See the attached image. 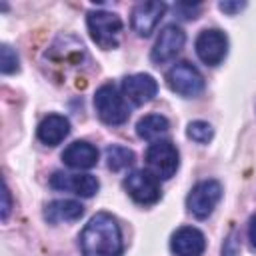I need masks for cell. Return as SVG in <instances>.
<instances>
[{
  "label": "cell",
  "mask_w": 256,
  "mask_h": 256,
  "mask_svg": "<svg viewBox=\"0 0 256 256\" xmlns=\"http://www.w3.org/2000/svg\"><path fill=\"white\" fill-rule=\"evenodd\" d=\"M80 248L82 256H120L124 244L118 222L106 212L94 214L80 234Z\"/></svg>",
  "instance_id": "1"
},
{
  "label": "cell",
  "mask_w": 256,
  "mask_h": 256,
  "mask_svg": "<svg viewBox=\"0 0 256 256\" xmlns=\"http://www.w3.org/2000/svg\"><path fill=\"white\" fill-rule=\"evenodd\" d=\"M88 24V32L92 36V40L104 48V50H112L120 44V34H122V20L118 14L114 12H106V10H96V12H88L86 18Z\"/></svg>",
  "instance_id": "2"
},
{
  "label": "cell",
  "mask_w": 256,
  "mask_h": 256,
  "mask_svg": "<svg viewBox=\"0 0 256 256\" xmlns=\"http://www.w3.org/2000/svg\"><path fill=\"white\" fill-rule=\"evenodd\" d=\"M94 108L98 118L108 126L124 124L130 116L128 106L124 102V96L116 90L114 84H104L94 94Z\"/></svg>",
  "instance_id": "3"
},
{
  "label": "cell",
  "mask_w": 256,
  "mask_h": 256,
  "mask_svg": "<svg viewBox=\"0 0 256 256\" xmlns=\"http://www.w3.org/2000/svg\"><path fill=\"white\" fill-rule=\"evenodd\" d=\"M146 164L158 180H168L178 170V150L170 140H156L146 150Z\"/></svg>",
  "instance_id": "4"
},
{
  "label": "cell",
  "mask_w": 256,
  "mask_h": 256,
  "mask_svg": "<svg viewBox=\"0 0 256 256\" xmlns=\"http://www.w3.org/2000/svg\"><path fill=\"white\" fill-rule=\"evenodd\" d=\"M166 82H168L172 92H176L180 96H186V98L198 96L204 90V78H202L200 70L196 66H192L190 62L174 64L166 72Z\"/></svg>",
  "instance_id": "5"
},
{
  "label": "cell",
  "mask_w": 256,
  "mask_h": 256,
  "mask_svg": "<svg viewBox=\"0 0 256 256\" xmlns=\"http://www.w3.org/2000/svg\"><path fill=\"white\" fill-rule=\"evenodd\" d=\"M124 190L138 204H154L160 200V182L150 170H134L124 178Z\"/></svg>",
  "instance_id": "6"
},
{
  "label": "cell",
  "mask_w": 256,
  "mask_h": 256,
  "mask_svg": "<svg viewBox=\"0 0 256 256\" xmlns=\"http://www.w3.org/2000/svg\"><path fill=\"white\" fill-rule=\"evenodd\" d=\"M220 198H222L220 182H216V180H202V182H198L190 190V194L186 198V206H188V210L196 218H206L216 208Z\"/></svg>",
  "instance_id": "7"
},
{
  "label": "cell",
  "mask_w": 256,
  "mask_h": 256,
  "mask_svg": "<svg viewBox=\"0 0 256 256\" xmlns=\"http://www.w3.org/2000/svg\"><path fill=\"white\" fill-rule=\"evenodd\" d=\"M196 54L206 66H218L228 52V38L224 32L210 28L202 30L196 38Z\"/></svg>",
  "instance_id": "8"
},
{
  "label": "cell",
  "mask_w": 256,
  "mask_h": 256,
  "mask_svg": "<svg viewBox=\"0 0 256 256\" xmlns=\"http://www.w3.org/2000/svg\"><path fill=\"white\" fill-rule=\"evenodd\" d=\"M50 186L54 190L72 192L82 198H90L98 192L100 182L92 174H66V172H54L50 178Z\"/></svg>",
  "instance_id": "9"
},
{
  "label": "cell",
  "mask_w": 256,
  "mask_h": 256,
  "mask_svg": "<svg viewBox=\"0 0 256 256\" xmlns=\"http://www.w3.org/2000/svg\"><path fill=\"white\" fill-rule=\"evenodd\" d=\"M184 32L182 28H178L176 24H168L160 30L158 38H156V44L152 48V62L156 64H164V62H170L172 58H176V54L182 50L184 46Z\"/></svg>",
  "instance_id": "10"
},
{
  "label": "cell",
  "mask_w": 256,
  "mask_h": 256,
  "mask_svg": "<svg viewBox=\"0 0 256 256\" xmlns=\"http://www.w3.org/2000/svg\"><path fill=\"white\" fill-rule=\"evenodd\" d=\"M158 92V84L150 74H132L122 80V94L134 106L150 102Z\"/></svg>",
  "instance_id": "11"
},
{
  "label": "cell",
  "mask_w": 256,
  "mask_h": 256,
  "mask_svg": "<svg viewBox=\"0 0 256 256\" xmlns=\"http://www.w3.org/2000/svg\"><path fill=\"white\" fill-rule=\"evenodd\" d=\"M166 12V4L164 2H140L134 6L132 10V28L140 34V36H150L154 32V28L158 26L160 18Z\"/></svg>",
  "instance_id": "12"
},
{
  "label": "cell",
  "mask_w": 256,
  "mask_h": 256,
  "mask_svg": "<svg viewBox=\"0 0 256 256\" xmlns=\"http://www.w3.org/2000/svg\"><path fill=\"white\" fill-rule=\"evenodd\" d=\"M170 248L176 256H202L206 250V238L198 228L182 226L172 234Z\"/></svg>",
  "instance_id": "13"
},
{
  "label": "cell",
  "mask_w": 256,
  "mask_h": 256,
  "mask_svg": "<svg viewBox=\"0 0 256 256\" xmlns=\"http://www.w3.org/2000/svg\"><path fill=\"white\" fill-rule=\"evenodd\" d=\"M62 160L66 166L74 168V170H88L92 166H96L98 162V150L84 140L72 142L64 152H62Z\"/></svg>",
  "instance_id": "14"
},
{
  "label": "cell",
  "mask_w": 256,
  "mask_h": 256,
  "mask_svg": "<svg viewBox=\"0 0 256 256\" xmlns=\"http://www.w3.org/2000/svg\"><path fill=\"white\" fill-rule=\"evenodd\" d=\"M68 132H70V122L60 114H48L38 124V140L46 146L60 144L68 136Z\"/></svg>",
  "instance_id": "15"
},
{
  "label": "cell",
  "mask_w": 256,
  "mask_h": 256,
  "mask_svg": "<svg viewBox=\"0 0 256 256\" xmlns=\"http://www.w3.org/2000/svg\"><path fill=\"white\" fill-rule=\"evenodd\" d=\"M84 214V206L76 200H54L46 206L44 218L50 224H60V222H74Z\"/></svg>",
  "instance_id": "16"
},
{
  "label": "cell",
  "mask_w": 256,
  "mask_h": 256,
  "mask_svg": "<svg viewBox=\"0 0 256 256\" xmlns=\"http://www.w3.org/2000/svg\"><path fill=\"white\" fill-rule=\"evenodd\" d=\"M170 124L164 116L160 114H148L144 118H140V122L136 124V134L144 140H160V136H164L168 132Z\"/></svg>",
  "instance_id": "17"
},
{
  "label": "cell",
  "mask_w": 256,
  "mask_h": 256,
  "mask_svg": "<svg viewBox=\"0 0 256 256\" xmlns=\"http://www.w3.org/2000/svg\"><path fill=\"white\" fill-rule=\"evenodd\" d=\"M106 160H108V166L112 170H124L134 162V152L130 148H126V146L114 144V146H110L106 150Z\"/></svg>",
  "instance_id": "18"
},
{
  "label": "cell",
  "mask_w": 256,
  "mask_h": 256,
  "mask_svg": "<svg viewBox=\"0 0 256 256\" xmlns=\"http://www.w3.org/2000/svg\"><path fill=\"white\" fill-rule=\"evenodd\" d=\"M186 134H188V138H192L194 142H198V144H206V142L212 140L214 130H212V126H210L208 122H204V120H194V122L188 124Z\"/></svg>",
  "instance_id": "19"
},
{
  "label": "cell",
  "mask_w": 256,
  "mask_h": 256,
  "mask_svg": "<svg viewBox=\"0 0 256 256\" xmlns=\"http://www.w3.org/2000/svg\"><path fill=\"white\" fill-rule=\"evenodd\" d=\"M0 70L2 74H12L18 70V56L8 44H2L0 48Z\"/></svg>",
  "instance_id": "20"
},
{
  "label": "cell",
  "mask_w": 256,
  "mask_h": 256,
  "mask_svg": "<svg viewBox=\"0 0 256 256\" xmlns=\"http://www.w3.org/2000/svg\"><path fill=\"white\" fill-rule=\"evenodd\" d=\"M222 256H240V242L236 232H230L222 244Z\"/></svg>",
  "instance_id": "21"
},
{
  "label": "cell",
  "mask_w": 256,
  "mask_h": 256,
  "mask_svg": "<svg viewBox=\"0 0 256 256\" xmlns=\"http://www.w3.org/2000/svg\"><path fill=\"white\" fill-rule=\"evenodd\" d=\"M244 6H246V2H220V4H218V8H220L222 12H226V14H236V12H240Z\"/></svg>",
  "instance_id": "22"
},
{
  "label": "cell",
  "mask_w": 256,
  "mask_h": 256,
  "mask_svg": "<svg viewBox=\"0 0 256 256\" xmlns=\"http://www.w3.org/2000/svg\"><path fill=\"white\" fill-rule=\"evenodd\" d=\"M2 198H4V204H2V220H6V218H8V214H10V208H12V202H10V190H8V186H6V184H4Z\"/></svg>",
  "instance_id": "23"
},
{
  "label": "cell",
  "mask_w": 256,
  "mask_h": 256,
  "mask_svg": "<svg viewBox=\"0 0 256 256\" xmlns=\"http://www.w3.org/2000/svg\"><path fill=\"white\" fill-rule=\"evenodd\" d=\"M248 238H250L252 246L256 248V216L250 218V224H248Z\"/></svg>",
  "instance_id": "24"
}]
</instances>
